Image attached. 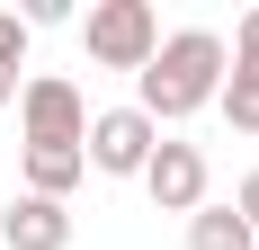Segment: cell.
<instances>
[{"label":"cell","instance_id":"obj_1","mask_svg":"<svg viewBox=\"0 0 259 250\" xmlns=\"http://www.w3.org/2000/svg\"><path fill=\"white\" fill-rule=\"evenodd\" d=\"M224 72H233L224 36H214V27H179V36H161V54L134 72V80H143L134 107H143L152 125H179V116H197V107L224 90Z\"/></svg>","mask_w":259,"mask_h":250},{"label":"cell","instance_id":"obj_2","mask_svg":"<svg viewBox=\"0 0 259 250\" xmlns=\"http://www.w3.org/2000/svg\"><path fill=\"white\" fill-rule=\"evenodd\" d=\"M80 45H90V63H107V72H143L161 54V18H152V0H90Z\"/></svg>","mask_w":259,"mask_h":250},{"label":"cell","instance_id":"obj_3","mask_svg":"<svg viewBox=\"0 0 259 250\" xmlns=\"http://www.w3.org/2000/svg\"><path fill=\"white\" fill-rule=\"evenodd\" d=\"M18 125H27V152H80L90 143V107H80V90L63 72L18 90Z\"/></svg>","mask_w":259,"mask_h":250},{"label":"cell","instance_id":"obj_4","mask_svg":"<svg viewBox=\"0 0 259 250\" xmlns=\"http://www.w3.org/2000/svg\"><path fill=\"white\" fill-rule=\"evenodd\" d=\"M161 152V125L143 116V107H107V116H90V143H80V161L107 179H143V161Z\"/></svg>","mask_w":259,"mask_h":250},{"label":"cell","instance_id":"obj_5","mask_svg":"<svg viewBox=\"0 0 259 250\" xmlns=\"http://www.w3.org/2000/svg\"><path fill=\"white\" fill-rule=\"evenodd\" d=\"M143 188H152L161 215H197V205H206V152L197 143H161L152 161H143Z\"/></svg>","mask_w":259,"mask_h":250},{"label":"cell","instance_id":"obj_6","mask_svg":"<svg viewBox=\"0 0 259 250\" xmlns=\"http://www.w3.org/2000/svg\"><path fill=\"white\" fill-rule=\"evenodd\" d=\"M0 241L9 250H72V215L54 197H18L9 215H0Z\"/></svg>","mask_w":259,"mask_h":250},{"label":"cell","instance_id":"obj_7","mask_svg":"<svg viewBox=\"0 0 259 250\" xmlns=\"http://www.w3.org/2000/svg\"><path fill=\"white\" fill-rule=\"evenodd\" d=\"M188 250H259V232L241 224L233 205H197L188 215Z\"/></svg>","mask_w":259,"mask_h":250},{"label":"cell","instance_id":"obj_8","mask_svg":"<svg viewBox=\"0 0 259 250\" xmlns=\"http://www.w3.org/2000/svg\"><path fill=\"white\" fill-rule=\"evenodd\" d=\"M80 170H90V161H80V152H27V197H72L80 188Z\"/></svg>","mask_w":259,"mask_h":250},{"label":"cell","instance_id":"obj_9","mask_svg":"<svg viewBox=\"0 0 259 250\" xmlns=\"http://www.w3.org/2000/svg\"><path fill=\"white\" fill-rule=\"evenodd\" d=\"M224 116H233V134H259V72H224Z\"/></svg>","mask_w":259,"mask_h":250},{"label":"cell","instance_id":"obj_10","mask_svg":"<svg viewBox=\"0 0 259 250\" xmlns=\"http://www.w3.org/2000/svg\"><path fill=\"white\" fill-rule=\"evenodd\" d=\"M18 54H27V18L0 9V72H18Z\"/></svg>","mask_w":259,"mask_h":250},{"label":"cell","instance_id":"obj_11","mask_svg":"<svg viewBox=\"0 0 259 250\" xmlns=\"http://www.w3.org/2000/svg\"><path fill=\"white\" fill-rule=\"evenodd\" d=\"M233 72H259V9L233 27Z\"/></svg>","mask_w":259,"mask_h":250},{"label":"cell","instance_id":"obj_12","mask_svg":"<svg viewBox=\"0 0 259 250\" xmlns=\"http://www.w3.org/2000/svg\"><path fill=\"white\" fill-rule=\"evenodd\" d=\"M18 18H27V27H63V18H72V0H27Z\"/></svg>","mask_w":259,"mask_h":250},{"label":"cell","instance_id":"obj_13","mask_svg":"<svg viewBox=\"0 0 259 250\" xmlns=\"http://www.w3.org/2000/svg\"><path fill=\"white\" fill-rule=\"evenodd\" d=\"M233 215H241V224H250V232H259V170H250V179H241V197H233Z\"/></svg>","mask_w":259,"mask_h":250},{"label":"cell","instance_id":"obj_14","mask_svg":"<svg viewBox=\"0 0 259 250\" xmlns=\"http://www.w3.org/2000/svg\"><path fill=\"white\" fill-rule=\"evenodd\" d=\"M9 99H18V72H0V107H9Z\"/></svg>","mask_w":259,"mask_h":250}]
</instances>
